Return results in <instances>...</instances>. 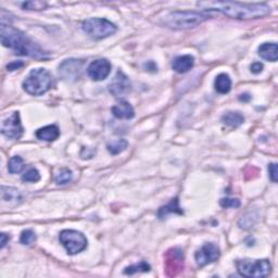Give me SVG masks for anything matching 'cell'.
<instances>
[{"instance_id":"6da1fadb","label":"cell","mask_w":278,"mask_h":278,"mask_svg":"<svg viewBox=\"0 0 278 278\" xmlns=\"http://www.w3.org/2000/svg\"><path fill=\"white\" fill-rule=\"evenodd\" d=\"M199 8L206 11H218L227 16L238 20H256L270 14V7L266 4H239L230 2H201Z\"/></svg>"},{"instance_id":"7a4b0ae2","label":"cell","mask_w":278,"mask_h":278,"mask_svg":"<svg viewBox=\"0 0 278 278\" xmlns=\"http://www.w3.org/2000/svg\"><path fill=\"white\" fill-rule=\"evenodd\" d=\"M2 44L4 47L14 50L16 54L33 56L36 59H45L47 56L37 44L10 25H2Z\"/></svg>"},{"instance_id":"3957f363","label":"cell","mask_w":278,"mask_h":278,"mask_svg":"<svg viewBox=\"0 0 278 278\" xmlns=\"http://www.w3.org/2000/svg\"><path fill=\"white\" fill-rule=\"evenodd\" d=\"M208 16L194 11H174L164 18L166 26L172 30H188L204 23Z\"/></svg>"},{"instance_id":"277c9868","label":"cell","mask_w":278,"mask_h":278,"mask_svg":"<svg viewBox=\"0 0 278 278\" xmlns=\"http://www.w3.org/2000/svg\"><path fill=\"white\" fill-rule=\"evenodd\" d=\"M23 90L32 96H42L52 86V76L46 68H34L23 82Z\"/></svg>"},{"instance_id":"5b68a950","label":"cell","mask_w":278,"mask_h":278,"mask_svg":"<svg viewBox=\"0 0 278 278\" xmlns=\"http://www.w3.org/2000/svg\"><path fill=\"white\" fill-rule=\"evenodd\" d=\"M236 268L240 275L250 278L266 277L272 272V264L265 258L264 260H250V258L237 260Z\"/></svg>"},{"instance_id":"8992f818","label":"cell","mask_w":278,"mask_h":278,"mask_svg":"<svg viewBox=\"0 0 278 278\" xmlns=\"http://www.w3.org/2000/svg\"><path fill=\"white\" fill-rule=\"evenodd\" d=\"M83 30L94 40H104L116 33L118 28L106 18H92L83 22Z\"/></svg>"},{"instance_id":"52a82bcc","label":"cell","mask_w":278,"mask_h":278,"mask_svg":"<svg viewBox=\"0 0 278 278\" xmlns=\"http://www.w3.org/2000/svg\"><path fill=\"white\" fill-rule=\"evenodd\" d=\"M60 242L68 254L74 256L87 248V238L83 232L74 230H64L60 232Z\"/></svg>"},{"instance_id":"ba28073f","label":"cell","mask_w":278,"mask_h":278,"mask_svg":"<svg viewBox=\"0 0 278 278\" xmlns=\"http://www.w3.org/2000/svg\"><path fill=\"white\" fill-rule=\"evenodd\" d=\"M166 272L168 276H176L184 270V252L180 248L170 249L166 254Z\"/></svg>"},{"instance_id":"9c48e42d","label":"cell","mask_w":278,"mask_h":278,"mask_svg":"<svg viewBox=\"0 0 278 278\" xmlns=\"http://www.w3.org/2000/svg\"><path fill=\"white\" fill-rule=\"evenodd\" d=\"M2 134L12 140H18L23 135V126L21 123L20 113L14 112L4 120L2 126Z\"/></svg>"},{"instance_id":"30bf717a","label":"cell","mask_w":278,"mask_h":278,"mask_svg":"<svg viewBox=\"0 0 278 278\" xmlns=\"http://www.w3.org/2000/svg\"><path fill=\"white\" fill-rule=\"evenodd\" d=\"M220 256V252L218 246L216 244L208 242L202 246L200 250L196 252L194 258H196V262L198 264V266L204 268L208 264H211L213 262L218 261Z\"/></svg>"},{"instance_id":"8fae6325","label":"cell","mask_w":278,"mask_h":278,"mask_svg":"<svg viewBox=\"0 0 278 278\" xmlns=\"http://www.w3.org/2000/svg\"><path fill=\"white\" fill-rule=\"evenodd\" d=\"M111 72V63L106 59L92 61L87 68V74L92 80L100 82L109 76Z\"/></svg>"},{"instance_id":"7c38bea8","label":"cell","mask_w":278,"mask_h":278,"mask_svg":"<svg viewBox=\"0 0 278 278\" xmlns=\"http://www.w3.org/2000/svg\"><path fill=\"white\" fill-rule=\"evenodd\" d=\"M130 88H132L130 80L121 71H118L116 73V78H113V80L111 82V84L109 85L110 92L116 97L124 96V94H126L130 90Z\"/></svg>"},{"instance_id":"4fadbf2b","label":"cell","mask_w":278,"mask_h":278,"mask_svg":"<svg viewBox=\"0 0 278 278\" xmlns=\"http://www.w3.org/2000/svg\"><path fill=\"white\" fill-rule=\"evenodd\" d=\"M80 70H82V62L75 59H68L60 64L59 66V74L63 80H76L80 76Z\"/></svg>"},{"instance_id":"5bb4252c","label":"cell","mask_w":278,"mask_h":278,"mask_svg":"<svg viewBox=\"0 0 278 278\" xmlns=\"http://www.w3.org/2000/svg\"><path fill=\"white\" fill-rule=\"evenodd\" d=\"M112 114L121 120H130L135 116V110L128 101L122 100L112 106Z\"/></svg>"},{"instance_id":"9a60e30c","label":"cell","mask_w":278,"mask_h":278,"mask_svg":"<svg viewBox=\"0 0 278 278\" xmlns=\"http://www.w3.org/2000/svg\"><path fill=\"white\" fill-rule=\"evenodd\" d=\"M194 58L192 54L176 56L172 62V68L175 72L180 74L190 71V70L194 68Z\"/></svg>"},{"instance_id":"2e32d148","label":"cell","mask_w":278,"mask_h":278,"mask_svg":"<svg viewBox=\"0 0 278 278\" xmlns=\"http://www.w3.org/2000/svg\"><path fill=\"white\" fill-rule=\"evenodd\" d=\"M258 56L262 59L276 62L278 59V46L276 42H264L258 47Z\"/></svg>"},{"instance_id":"e0dca14e","label":"cell","mask_w":278,"mask_h":278,"mask_svg":"<svg viewBox=\"0 0 278 278\" xmlns=\"http://www.w3.org/2000/svg\"><path fill=\"white\" fill-rule=\"evenodd\" d=\"M35 135L40 140L54 142L60 136V130L56 125H47L37 130Z\"/></svg>"},{"instance_id":"ac0fdd59","label":"cell","mask_w":278,"mask_h":278,"mask_svg":"<svg viewBox=\"0 0 278 278\" xmlns=\"http://www.w3.org/2000/svg\"><path fill=\"white\" fill-rule=\"evenodd\" d=\"M2 200L7 204H18L22 201V194L20 190L14 187H2Z\"/></svg>"},{"instance_id":"d6986e66","label":"cell","mask_w":278,"mask_h":278,"mask_svg":"<svg viewBox=\"0 0 278 278\" xmlns=\"http://www.w3.org/2000/svg\"><path fill=\"white\" fill-rule=\"evenodd\" d=\"M214 87L218 94H228L232 90V80L228 74L220 73L218 74L216 80H214Z\"/></svg>"},{"instance_id":"ffe728a7","label":"cell","mask_w":278,"mask_h":278,"mask_svg":"<svg viewBox=\"0 0 278 278\" xmlns=\"http://www.w3.org/2000/svg\"><path fill=\"white\" fill-rule=\"evenodd\" d=\"M244 122V118L239 112H227L222 116V123L228 128H236Z\"/></svg>"},{"instance_id":"44dd1931","label":"cell","mask_w":278,"mask_h":278,"mask_svg":"<svg viewBox=\"0 0 278 278\" xmlns=\"http://www.w3.org/2000/svg\"><path fill=\"white\" fill-rule=\"evenodd\" d=\"M170 213L184 214V212L180 210V208L178 206V198L173 199L168 204L160 208L159 211H158V218L162 220L164 218H166L168 214H170Z\"/></svg>"},{"instance_id":"7402d4cb","label":"cell","mask_w":278,"mask_h":278,"mask_svg":"<svg viewBox=\"0 0 278 278\" xmlns=\"http://www.w3.org/2000/svg\"><path fill=\"white\" fill-rule=\"evenodd\" d=\"M128 140L122 138V139H118V140L108 142V144H106V149H108V151L111 154L116 156L123 152V151L128 148Z\"/></svg>"},{"instance_id":"603a6c76","label":"cell","mask_w":278,"mask_h":278,"mask_svg":"<svg viewBox=\"0 0 278 278\" xmlns=\"http://www.w3.org/2000/svg\"><path fill=\"white\" fill-rule=\"evenodd\" d=\"M24 161L21 156H12L8 163V170L11 174H18L23 170L24 168Z\"/></svg>"},{"instance_id":"cb8c5ba5","label":"cell","mask_w":278,"mask_h":278,"mask_svg":"<svg viewBox=\"0 0 278 278\" xmlns=\"http://www.w3.org/2000/svg\"><path fill=\"white\" fill-rule=\"evenodd\" d=\"M150 270H151L150 265L147 262L142 261V262H139L137 264L130 265V266L125 268L124 273L126 275H132L135 273H142V272H149Z\"/></svg>"},{"instance_id":"d4e9b609","label":"cell","mask_w":278,"mask_h":278,"mask_svg":"<svg viewBox=\"0 0 278 278\" xmlns=\"http://www.w3.org/2000/svg\"><path fill=\"white\" fill-rule=\"evenodd\" d=\"M72 178H73V174L71 170L68 168H62L60 172L56 174L54 180L58 185H66L68 182H71Z\"/></svg>"},{"instance_id":"484cf974","label":"cell","mask_w":278,"mask_h":278,"mask_svg":"<svg viewBox=\"0 0 278 278\" xmlns=\"http://www.w3.org/2000/svg\"><path fill=\"white\" fill-rule=\"evenodd\" d=\"M40 180V174L36 168H32L28 170L22 176V180L26 182H37Z\"/></svg>"},{"instance_id":"4316f807","label":"cell","mask_w":278,"mask_h":278,"mask_svg":"<svg viewBox=\"0 0 278 278\" xmlns=\"http://www.w3.org/2000/svg\"><path fill=\"white\" fill-rule=\"evenodd\" d=\"M36 242V235L32 230H25L22 232L20 237V242L25 246H30Z\"/></svg>"},{"instance_id":"83f0119b","label":"cell","mask_w":278,"mask_h":278,"mask_svg":"<svg viewBox=\"0 0 278 278\" xmlns=\"http://www.w3.org/2000/svg\"><path fill=\"white\" fill-rule=\"evenodd\" d=\"M47 7L46 2H23L22 4V8L24 10H42Z\"/></svg>"},{"instance_id":"f1b7e54d","label":"cell","mask_w":278,"mask_h":278,"mask_svg":"<svg viewBox=\"0 0 278 278\" xmlns=\"http://www.w3.org/2000/svg\"><path fill=\"white\" fill-rule=\"evenodd\" d=\"M220 206L226 208H237L240 206V201L235 198H223V199H220Z\"/></svg>"},{"instance_id":"f546056e","label":"cell","mask_w":278,"mask_h":278,"mask_svg":"<svg viewBox=\"0 0 278 278\" xmlns=\"http://www.w3.org/2000/svg\"><path fill=\"white\" fill-rule=\"evenodd\" d=\"M268 173H270V178L273 182H277V176H278V170H277V164L276 163H270L268 166Z\"/></svg>"},{"instance_id":"4dcf8cb0","label":"cell","mask_w":278,"mask_h":278,"mask_svg":"<svg viewBox=\"0 0 278 278\" xmlns=\"http://www.w3.org/2000/svg\"><path fill=\"white\" fill-rule=\"evenodd\" d=\"M250 70L254 74H258L263 71V64L261 62H254L250 66Z\"/></svg>"},{"instance_id":"1f68e13d","label":"cell","mask_w":278,"mask_h":278,"mask_svg":"<svg viewBox=\"0 0 278 278\" xmlns=\"http://www.w3.org/2000/svg\"><path fill=\"white\" fill-rule=\"evenodd\" d=\"M23 66H24V63L22 61H14V62H11L10 64H8L7 68H8V71H14V70H18Z\"/></svg>"},{"instance_id":"d6a6232c","label":"cell","mask_w":278,"mask_h":278,"mask_svg":"<svg viewBox=\"0 0 278 278\" xmlns=\"http://www.w3.org/2000/svg\"><path fill=\"white\" fill-rule=\"evenodd\" d=\"M0 238H2V246H0V247H2V249H4L6 247V244H7L10 240V237L7 235V234L2 232V235H0Z\"/></svg>"}]
</instances>
